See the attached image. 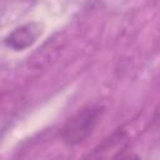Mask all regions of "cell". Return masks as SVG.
<instances>
[{
	"label": "cell",
	"instance_id": "cell-1",
	"mask_svg": "<svg viewBox=\"0 0 160 160\" xmlns=\"http://www.w3.org/2000/svg\"><path fill=\"white\" fill-rule=\"evenodd\" d=\"M104 115V108L100 105H88L81 108L71 116L62 128V141L74 146L85 141L98 128Z\"/></svg>",
	"mask_w": 160,
	"mask_h": 160
},
{
	"label": "cell",
	"instance_id": "cell-2",
	"mask_svg": "<svg viewBox=\"0 0 160 160\" xmlns=\"http://www.w3.org/2000/svg\"><path fill=\"white\" fill-rule=\"evenodd\" d=\"M129 136L124 130H118L99 144L84 160H118L125 155Z\"/></svg>",
	"mask_w": 160,
	"mask_h": 160
},
{
	"label": "cell",
	"instance_id": "cell-3",
	"mask_svg": "<svg viewBox=\"0 0 160 160\" xmlns=\"http://www.w3.org/2000/svg\"><path fill=\"white\" fill-rule=\"evenodd\" d=\"M42 32H44L42 24L38 21L26 22L15 28L4 39V44L15 51H21L35 44L36 40L42 35Z\"/></svg>",
	"mask_w": 160,
	"mask_h": 160
},
{
	"label": "cell",
	"instance_id": "cell-4",
	"mask_svg": "<svg viewBox=\"0 0 160 160\" xmlns=\"http://www.w3.org/2000/svg\"><path fill=\"white\" fill-rule=\"evenodd\" d=\"M118 160H140L139 159V156H136V155H132V154H130V155H122L120 159H118Z\"/></svg>",
	"mask_w": 160,
	"mask_h": 160
}]
</instances>
